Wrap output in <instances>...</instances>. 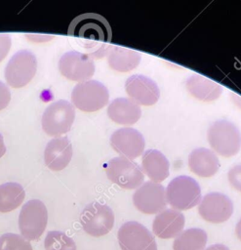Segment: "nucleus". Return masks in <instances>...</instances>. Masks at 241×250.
Returning <instances> with one entry per match:
<instances>
[{"label":"nucleus","instance_id":"obj_8","mask_svg":"<svg viewBox=\"0 0 241 250\" xmlns=\"http://www.w3.org/2000/svg\"><path fill=\"white\" fill-rule=\"evenodd\" d=\"M80 224L86 233L95 237L102 236L112 229L114 214L108 205L92 202L82 210Z\"/></svg>","mask_w":241,"mask_h":250},{"label":"nucleus","instance_id":"obj_10","mask_svg":"<svg viewBox=\"0 0 241 250\" xmlns=\"http://www.w3.org/2000/svg\"><path fill=\"white\" fill-rule=\"evenodd\" d=\"M117 238L121 250H157L152 233L135 221L123 224L118 229Z\"/></svg>","mask_w":241,"mask_h":250},{"label":"nucleus","instance_id":"obj_7","mask_svg":"<svg viewBox=\"0 0 241 250\" xmlns=\"http://www.w3.org/2000/svg\"><path fill=\"white\" fill-rule=\"evenodd\" d=\"M104 168L108 180L121 188L135 189L143 183L144 177L141 167L126 157L111 158Z\"/></svg>","mask_w":241,"mask_h":250},{"label":"nucleus","instance_id":"obj_25","mask_svg":"<svg viewBox=\"0 0 241 250\" xmlns=\"http://www.w3.org/2000/svg\"><path fill=\"white\" fill-rule=\"evenodd\" d=\"M45 250H76L74 240L64 232L59 230L49 231L44 240Z\"/></svg>","mask_w":241,"mask_h":250},{"label":"nucleus","instance_id":"obj_27","mask_svg":"<svg viewBox=\"0 0 241 250\" xmlns=\"http://www.w3.org/2000/svg\"><path fill=\"white\" fill-rule=\"evenodd\" d=\"M227 179L232 188L241 192V164L234 165L229 169Z\"/></svg>","mask_w":241,"mask_h":250},{"label":"nucleus","instance_id":"obj_22","mask_svg":"<svg viewBox=\"0 0 241 250\" xmlns=\"http://www.w3.org/2000/svg\"><path fill=\"white\" fill-rule=\"evenodd\" d=\"M140 52L120 46H111L107 53V63L113 70L129 72L135 69L141 62Z\"/></svg>","mask_w":241,"mask_h":250},{"label":"nucleus","instance_id":"obj_26","mask_svg":"<svg viewBox=\"0 0 241 250\" xmlns=\"http://www.w3.org/2000/svg\"><path fill=\"white\" fill-rule=\"evenodd\" d=\"M0 250H33L30 242L16 233H4L0 236Z\"/></svg>","mask_w":241,"mask_h":250},{"label":"nucleus","instance_id":"obj_30","mask_svg":"<svg viewBox=\"0 0 241 250\" xmlns=\"http://www.w3.org/2000/svg\"><path fill=\"white\" fill-rule=\"evenodd\" d=\"M205 250H229V249H228V247H226L223 244H214V245L209 246Z\"/></svg>","mask_w":241,"mask_h":250},{"label":"nucleus","instance_id":"obj_28","mask_svg":"<svg viewBox=\"0 0 241 250\" xmlns=\"http://www.w3.org/2000/svg\"><path fill=\"white\" fill-rule=\"evenodd\" d=\"M12 45L11 36L7 33H0V62L8 55Z\"/></svg>","mask_w":241,"mask_h":250},{"label":"nucleus","instance_id":"obj_6","mask_svg":"<svg viewBox=\"0 0 241 250\" xmlns=\"http://www.w3.org/2000/svg\"><path fill=\"white\" fill-rule=\"evenodd\" d=\"M75 118V109L71 103L59 100L50 104L42 115V128L52 137H60L68 132Z\"/></svg>","mask_w":241,"mask_h":250},{"label":"nucleus","instance_id":"obj_18","mask_svg":"<svg viewBox=\"0 0 241 250\" xmlns=\"http://www.w3.org/2000/svg\"><path fill=\"white\" fill-rule=\"evenodd\" d=\"M187 162L190 171L202 178L212 177L220 169V160L217 154L205 147L193 149L188 155Z\"/></svg>","mask_w":241,"mask_h":250},{"label":"nucleus","instance_id":"obj_19","mask_svg":"<svg viewBox=\"0 0 241 250\" xmlns=\"http://www.w3.org/2000/svg\"><path fill=\"white\" fill-rule=\"evenodd\" d=\"M108 117L120 125H133L141 116V106L129 98H116L107 107Z\"/></svg>","mask_w":241,"mask_h":250},{"label":"nucleus","instance_id":"obj_23","mask_svg":"<svg viewBox=\"0 0 241 250\" xmlns=\"http://www.w3.org/2000/svg\"><path fill=\"white\" fill-rule=\"evenodd\" d=\"M24 196V189L18 183L0 185V212L7 213L17 209L22 203Z\"/></svg>","mask_w":241,"mask_h":250},{"label":"nucleus","instance_id":"obj_13","mask_svg":"<svg viewBox=\"0 0 241 250\" xmlns=\"http://www.w3.org/2000/svg\"><path fill=\"white\" fill-rule=\"evenodd\" d=\"M198 213L202 219L209 223L221 224L231 217L233 203L227 195L221 192H209L201 198Z\"/></svg>","mask_w":241,"mask_h":250},{"label":"nucleus","instance_id":"obj_29","mask_svg":"<svg viewBox=\"0 0 241 250\" xmlns=\"http://www.w3.org/2000/svg\"><path fill=\"white\" fill-rule=\"evenodd\" d=\"M11 101V94L8 86L0 81V110L4 109Z\"/></svg>","mask_w":241,"mask_h":250},{"label":"nucleus","instance_id":"obj_2","mask_svg":"<svg viewBox=\"0 0 241 250\" xmlns=\"http://www.w3.org/2000/svg\"><path fill=\"white\" fill-rule=\"evenodd\" d=\"M207 138L213 150L223 157H231L241 148L240 130L228 120L220 119L212 123Z\"/></svg>","mask_w":241,"mask_h":250},{"label":"nucleus","instance_id":"obj_24","mask_svg":"<svg viewBox=\"0 0 241 250\" xmlns=\"http://www.w3.org/2000/svg\"><path fill=\"white\" fill-rule=\"evenodd\" d=\"M207 243V233L197 228L181 232L173 242L174 250H203Z\"/></svg>","mask_w":241,"mask_h":250},{"label":"nucleus","instance_id":"obj_1","mask_svg":"<svg viewBox=\"0 0 241 250\" xmlns=\"http://www.w3.org/2000/svg\"><path fill=\"white\" fill-rule=\"evenodd\" d=\"M67 34L81 45L92 59H100L107 55L112 32L105 18L97 13H84L70 22Z\"/></svg>","mask_w":241,"mask_h":250},{"label":"nucleus","instance_id":"obj_3","mask_svg":"<svg viewBox=\"0 0 241 250\" xmlns=\"http://www.w3.org/2000/svg\"><path fill=\"white\" fill-rule=\"evenodd\" d=\"M166 189L167 202L175 210H188L201 201L199 184L191 177L181 175L174 178Z\"/></svg>","mask_w":241,"mask_h":250},{"label":"nucleus","instance_id":"obj_32","mask_svg":"<svg viewBox=\"0 0 241 250\" xmlns=\"http://www.w3.org/2000/svg\"><path fill=\"white\" fill-rule=\"evenodd\" d=\"M235 233L239 240H241V219L238 221V223L235 226Z\"/></svg>","mask_w":241,"mask_h":250},{"label":"nucleus","instance_id":"obj_15","mask_svg":"<svg viewBox=\"0 0 241 250\" xmlns=\"http://www.w3.org/2000/svg\"><path fill=\"white\" fill-rule=\"evenodd\" d=\"M125 91L129 99L139 105H153L160 97V91L156 82L142 74H134L127 78L125 81Z\"/></svg>","mask_w":241,"mask_h":250},{"label":"nucleus","instance_id":"obj_31","mask_svg":"<svg viewBox=\"0 0 241 250\" xmlns=\"http://www.w3.org/2000/svg\"><path fill=\"white\" fill-rule=\"evenodd\" d=\"M6 152V146L4 144V139L3 136L0 134V158L5 154Z\"/></svg>","mask_w":241,"mask_h":250},{"label":"nucleus","instance_id":"obj_4","mask_svg":"<svg viewBox=\"0 0 241 250\" xmlns=\"http://www.w3.org/2000/svg\"><path fill=\"white\" fill-rule=\"evenodd\" d=\"M109 93L104 84L97 80H88L76 84L71 93L73 106L81 111L94 112L105 106Z\"/></svg>","mask_w":241,"mask_h":250},{"label":"nucleus","instance_id":"obj_14","mask_svg":"<svg viewBox=\"0 0 241 250\" xmlns=\"http://www.w3.org/2000/svg\"><path fill=\"white\" fill-rule=\"evenodd\" d=\"M110 146L121 156L133 160L143 153L145 141L142 134L137 129L123 127L112 133Z\"/></svg>","mask_w":241,"mask_h":250},{"label":"nucleus","instance_id":"obj_9","mask_svg":"<svg viewBox=\"0 0 241 250\" xmlns=\"http://www.w3.org/2000/svg\"><path fill=\"white\" fill-rule=\"evenodd\" d=\"M36 69L35 55L28 50H20L8 62L5 67V79L9 86L21 88L31 81Z\"/></svg>","mask_w":241,"mask_h":250},{"label":"nucleus","instance_id":"obj_16","mask_svg":"<svg viewBox=\"0 0 241 250\" xmlns=\"http://www.w3.org/2000/svg\"><path fill=\"white\" fill-rule=\"evenodd\" d=\"M72 157V146L66 137L52 139L44 150V160L48 168L53 171L64 169Z\"/></svg>","mask_w":241,"mask_h":250},{"label":"nucleus","instance_id":"obj_5","mask_svg":"<svg viewBox=\"0 0 241 250\" xmlns=\"http://www.w3.org/2000/svg\"><path fill=\"white\" fill-rule=\"evenodd\" d=\"M48 223V211L39 199L23 204L19 216V229L26 240H37L43 234Z\"/></svg>","mask_w":241,"mask_h":250},{"label":"nucleus","instance_id":"obj_11","mask_svg":"<svg viewBox=\"0 0 241 250\" xmlns=\"http://www.w3.org/2000/svg\"><path fill=\"white\" fill-rule=\"evenodd\" d=\"M94 60L78 51L64 53L59 61V70L67 79L77 82L90 80L95 73Z\"/></svg>","mask_w":241,"mask_h":250},{"label":"nucleus","instance_id":"obj_20","mask_svg":"<svg viewBox=\"0 0 241 250\" xmlns=\"http://www.w3.org/2000/svg\"><path fill=\"white\" fill-rule=\"evenodd\" d=\"M141 168L151 182L160 184L168 178L170 164L161 151L147 149L141 156Z\"/></svg>","mask_w":241,"mask_h":250},{"label":"nucleus","instance_id":"obj_21","mask_svg":"<svg viewBox=\"0 0 241 250\" xmlns=\"http://www.w3.org/2000/svg\"><path fill=\"white\" fill-rule=\"evenodd\" d=\"M185 87L193 98L201 102H213L222 93V87L219 83L200 74L190 75L185 82Z\"/></svg>","mask_w":241,"mask_h":250},{"label":"nucleus","instance_id":"obj_17","mask_svg":"<svg viewBox=\"0 0 241 250\" xmlns=\"http://www.w3.org/2000/svg\"><path fill=\"white\" fill-rule=\"evenodd\" d=\"M184 223L185 219L181 212L175 209H165L154 218L152 230L156 236L169 239L178 236L181 232Z\"/></svg>","mask_w":241,"mask_h":250},{"label":"nucleus","instance_id":"obj_12","mask_svg":"<svg viewBox=\"0 0 241 250\" xmlns=\"http://www.w3.org/2000/svg\"><path fill=\"white\" fill-rule=\"evenodd\" d=\"M133 203L143 214H158L167 205L166 189L161 184L144 182L134 192Z\"/></svg>","mask_w":241,"mask_h":250}]
</instances>
